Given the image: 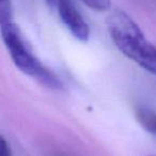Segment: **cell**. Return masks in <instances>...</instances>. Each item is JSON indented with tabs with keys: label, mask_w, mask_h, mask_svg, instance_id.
Listing matches in <instances>:
<instances>
[{
	"label": "cell",
	"mask_w": 156,
	"mask_h": 156,
	"mask_svg": "<svg viewBox=\"0 0 156 156\" xmlns=\"http://www.w3.org/2000/svg\"><path fill=\"white\" fill-rule=\"evenodd\" d=\"M1 37L15 66L26 75L51 90L62 89L59 77L33 55L20 27L13 22L0 26Z\"/></svg>",
	"instance_id": "7a4b0ae2"
},
{
	"label": "cell",
	"mask_w": 156,
	"mask_h": 156,
	"mask_svg": "<svg viewBox=\"0 0 156 156\" xmlns=\"http://www.w3.org/2000/svg\"><path fill=\"white\" fill-rule=\"evenodd\" d=\"M13 8L11 0H0V26L12 22Z\"/></svg>",
	"instance_id": "5b68a950"
},
{
	"label": "cell",
	"mask_w": 156,
	"mask_h": 156,
	"mask_svg": "<svg viewBox=\"0 0 156 156\" xmlns=\"http://www.w3.org/2000/svg\"><path fill=\"white\" fill-rule=\"evenodd\" d=\"M55 8H57L61 22L76 40L89 41L90 27L72 0H57Z\"/></svg>",
	"instance_id": "3957f363"
},
{
	"label": "cell",
	"mask_w": 156,
	"mask_h": 156,
	"mask_svg": "<svg viewBox=\"0 0 156 156\" xmlns=\"http://www.w3.org/2000/svg\"><path fill=\"white\" fill-rule=\"evenodd\" d=\"M89 9L96 12L108 11L111 8V0H80Z\"/></svg>",
	"instance_id": "8992f818"
},
{
	"label": "cell",
	"mask_w": 156,
	"mask_h": 156,
	"mask_svg": "<svg viewBox=\"0 0 156 156\" xmlns=\"http://www.w3.org/2000/svg\"><path fill=\"white\" fill-rule=\"evenodd\" d=\"M11 147L5 138L0 135V156H11Z\"/></svg>",
	"instance_id": "52a82bcc"
},
{
	"label": "cell",
	"mask_w": 156,
	"mask_h": 156,
	"mask_svg": "<svg viewBox=\"0 0 156 156\" xmlns=\"http://www.w3.org/2000/svg\"><path fill=\"white\" fill-rule=\"evenodd\" d=\"M45 1L48 3V5H50V7H52V8L56 7V2H57V0H45Z\"/></svg>",
	"instance_id": "ba28073f"
},
{
	"label": "cell",
	"mask_w": 156,
	"mask_h": 156,
	"mask_svg": "<svg viewBox=\"0 0 156 156\" xmlns=\"http://www.w3.org/2000/svg\"><path fill=\"white\" fill-rule=\"evenodd\" d=\"M107 28L115 47L144 71L156 76V46L128 14L113 11L107 20Z\"/></svg>",
	"instance_id": "6da1fadb"
},
{
	"label": "cell",
	"mask_w": 156,
	"mask_h": 156,
	"mask_svg": "<svg viewBox=\"0 0 156 156\" xmlns=\"http://www.w3.org/2000/svg\"><path fill=\"white\" fill-rule=\"evenodd\" d=\"M136 118L147 132L156 136V112L145 107H138L136 109Z\"/></svg>",
	"instance_id": "277c9868"
}]
</instances>
